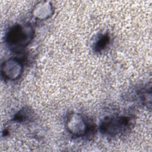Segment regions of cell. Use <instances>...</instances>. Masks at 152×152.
I'll return each mask as SVG.
<instances>
[{
	"label": "cell",
	"mask_w": 152,
	"mask_h": 152,
	"mask_svg": "<svg viewBox=\"0 0 152 152\" xmlns=\"http://www.w3.org/2000/svg\"><path fill=\"white\" fill-rule=\"evenodd\" d=\"M109 37L104 36L103 37H102L97 42L96 45V49L97 50H101L102 49H103L107 44V43L109 42Z\"/></svg>",
	"instance_id": "6"
},
{
	"label": "cell",
	"mask_w": 152,
	"mask_h": 152,
	"mask_svg": "<svg viewBox=\"0 0 152 152\" xmlns=\"http://www.w3.org/2000/svg\"><path fill=\"white\" fill-rule=\"evenodd\" d=\"M67 128L69 131L75 136L84 135L87 130V125L83 116L77 113L71 115L67 121Z\"/></svg>",
	"instance_id": "2"
},
{
	"label": "cell",
	"mask_w": 152,
	"mask_h": 152,
	"mask_svg": "<svg viewBox=\"0 0 152 152\" xmlns=\"http://www.w3.org/2000/svg\"><path fill=\"white\" fill-rule=\"evenodd\" d=\"M52 13V8L50 5L42 4L37 5L34 10L33 15L37 18L40 20L48 18Z\"/></svg>",
	"instance_id": "5"
},
{
	"label": "cell",
	"mask_w": 152,
	"mask_h": 152,
	"mask_svg": "<svg viewBox=\"0 0 152 152\" xmlns=\"http://www.w3.org/2000/svg\"><path fill=\"white\" fill-rule=\"evenodd\" d=\"M32 30L31 28L24 27L20 25L13 27L7 35V42L12 46L22 47L26 45L32 38Z\"/></svg>",
	"instance_id": "1"
},
{
	"label": "cell",
	"mask_w": 152,
	"mask_h": 152,
	"mask_svg": "<svg viewBox=\"0 0 152 152\" xmlns=\"http://www.w3.org/2000/svg\"><path fill=\"white\" fill-rule=\"evenodd\" d=\"M128 124V120L125 118H109L104 121L101 128L104 132L114 135L126 128Z\"/></svg>",
	"instance_id": "4"
},
{
	"label": "cell",
	"mask_w": 152,
	"mask_h": 152,
	"mask_svg": "<svg viewBox=\"0 0 152 152\" xmlns=\"http://www.w3.org/2000/svg\"><path fill=\"white\" fill-rule=\"evenodd\" d=\"M1 70L4 77L9 80H15L20 76L23 66L18 60L10 59L3 64Z\"/></svg>",
	"instance_id": "3"
}]
</instances>
